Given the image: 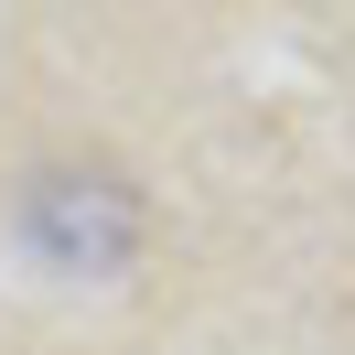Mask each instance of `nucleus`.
I'll use <instances>...</instances> for the list:
<instances>
[{
	"instance_id": "1",
	"label": "nucleus",
	"mask_w": 355,
	"mask_h": 355,
	"mask_svg": "<svg viewBox=\"0 0 355 355\" xmlns=\"http://www.w3.org/2000/svg\"><path fill=\"white\" fill-rule=\"evenodd\" d=\"M22 237H33V259H54V269H130L140 205L119 194V183H97V173H44L33 205H22Z\"/></svg>"
}]
</instances>
